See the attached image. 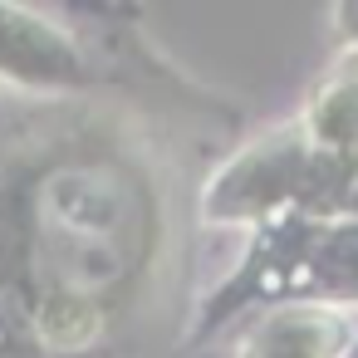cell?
I'll return each instance as SVG.
<instances>
[{
  "mask_svg": "<svg viewBox=\"0 0 358 358\" xmlns=\"http://www.w3.org/2000/svg\"><path fill=\"white\" fill-rule=\"evenodd\" d=\"M0 79L10 84H79V50L40 15L0 6Z\"/></svg>",
  "mask_w": 358,
  "mask_h": 358,
  "instance_id": "obj_1",
  "label": "cell"
}]
</instances>
